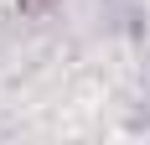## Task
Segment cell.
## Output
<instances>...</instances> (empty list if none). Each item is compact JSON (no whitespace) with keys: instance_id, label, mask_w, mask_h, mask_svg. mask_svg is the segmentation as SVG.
Listing matches in <instances>:
<instances>
[{"instance_id":"6da1fadb","label":"cell","mask_w":150,"mask_h":145,"mask_svg":"<svg viewBox=\"0 0 150 145\" xmlns=\"http://www.w3.org/2000/svg\"><path fill=\"white\" fill-rule=\"evenodd\" d=\"M31 5H42V0H31Z\"/></svg>"}]
</instances>
